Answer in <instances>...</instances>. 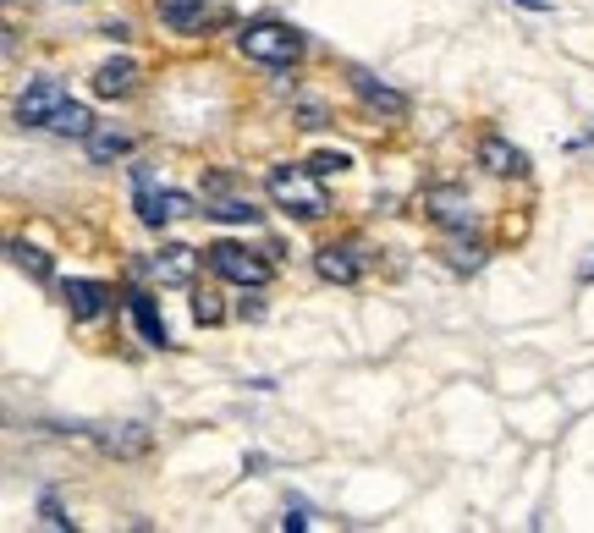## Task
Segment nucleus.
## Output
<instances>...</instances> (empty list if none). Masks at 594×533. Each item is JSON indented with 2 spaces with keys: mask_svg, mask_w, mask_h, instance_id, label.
<instances>
[{
  "mask_svg": "<svg viewBox=\"0 0 594 533\" xmlns=\"http://www.w3.org/2000/svg\"><path fill=\"white\" fill-rule=\"evenodd\" d=\"M265 187H270V198L297 215V221H319L325 209H330V198H325V176L314 171V165H276L270 176H265Z\"/></svg>",
  "mask_w": 594,
  "mask_h": 533,
  "instance_id": "obj_1",
  "label": "nucleus"
},
{
  "mask_svg": "<svg viewBox=\"0 0 594 533\" xmlns=\"http://www.w3.org/2000/svg\"><path fill=\"white\" fill-rule=\"evenodd\" d=\"M237 44H243L248 61H265V66H293L297 55H303V39L287 22H248L237 33Z\"/></svg>",
  "mask_w": 594,
  "mask_h": 533,
  "instance_id": "obj_2",
  "label": "nucleus"
},
{
  "mask_svg": "<svg viewBox=\"0 0 594 533\" xmlns=\"http://www.w3.org/2000/svg\"><path fill=\"white\" fill-rule=\"evenodd\" d=\"M209 254V269L221 275V280H237V286H265L270 280V265L259 259V254H248L243 243H215V248H204Z\"/></svg>",
  "mask_w": 594,
  "mask_h": 533,
  "instance_id": "obj_3",
  "label": "nucleus"
},
{
  "mask_svg": "<svg viewBox=\"0 0 594 533\" xmlns=\"http://www.w3.org/2000/svg\"><path fill=\"white\" fill-rule=\"evenodd\" d=\"M61 100H66L61 78H33V83L22 89V100H17V122H22V127H44V122L61 111Z\"/></svg>",
  "mask_w": 594,
  "mask_h": 533,
  "instance_id": "obj_4",
  "label": "nucleus"
},
{
  "mask_svg": "<svg viewBox=\"0 0 594 533\" xmlns=\"http://www.w3.org/2000/svg\"><path fill=\"white\" fill-rule=\"evenodd\" d=\"M182 215H198L187 193H148V171H139V221L144 226H165V221H182Z\"/></svg>",
  "mask_w": 594,
  "mask_h": 533,
  "instance_id": "obj_5",
  "label": "nucleus"
},
{
  "mask_svg": "<svg viewBox=\"0 0 594 533\" xmlns=\"http://www.w3.org/2000/svg\"><path fill=\"white\" fill-rule=\"evenodd\" d=\"M424 209H430V221L445 226V232H468V226H473V198H468V193H457V187H436V193H424Z\"/></svg>",
  "mask_w": 594,
  "mask_h": 533,
  "instance_id": "obj_6",
  "label": "nucleus"
},
{
  "mask_svg": "<svg viewBox=\"0 0 594 533\" xmlns=\"http://www.w3.org/2000/svg\"><path fill=\"white\" fill-rule=\"evenodd\" d=\"M314 269H319V280H330V286H352V280L363 275V259H358V248H347V243H325V248L314 254Z\"/></svg>",
  "mask_w": 594,
  "mask_h": 533,
  "instance_id": "obj_7",
  "label": "nucleus"
},
{
  "mask_svg": "<svg viewBox=\"0 0 594 533\" xmlns=\"http://www.w3.org/2000/svg\"><path fill=\"white\" fill-rule=\"evenodd\" d=\"M473 154H479V165H484L490 176H523V171H529V154H523V148H512L506 137H495V133L479 137V148H473Z\"/></svg>",
  "mask_w": 594,
  "mask_h": 533,
  "instance_id": "obj_8",
  "label": "nucleus"
},
{
  "mask_svg": "<svg viewBox=\"0 0 594 533\" xmlns=\"http://www.w3.org/2000/svg\"><path fill=\"white\" fill-rule=\"evenodd\" d=\"M347 83H352V94L369 105V111H386V116H408V94H397V89H386V83H375L363 66H352L347 72Z\"/></svg>",
  "mask_w": 594,
  "mask_h": 533,
  "instance_id": "obj_9",
  "label": "nucleus"
},
{
  "mask_svg": "<svg viewBox=\"0 0 594 533\" xmlns=\"http://www.w3.org/2000/svg\"><path fill=\"white\" fill-rule=\"evenodd\" d=\"M61 303H66L72 319L89 325V319H100V314L111 308V291H105L100 280H66V286H61Z\"/></svg>",
  "mask_w": 594,
  "mask_h": 533,
  "instance_id": "obj_10",
  "label": "nucleus"
},
{
  "mask_svg": "<svg viewBox=\"0 0 594 533\" xmlns=\"http://www.w3.org/2000/svg\"><path fill=\"white\" fill-rule=\"evenodd\" d=\"M148 269H154V280H160V286H187V280H193V269H198V254H193V248H182V243H165V248L148 259Z\"/></svg>",
  "mask_w": 594,
  "mask_h": 533,
  "instance_id": "obj_11",
  "label": "nucleus"
},
{
  "mask_svg": "<svg viewBox=\"0 0 594 533\" xmlns=\"http://www.w3.org/2000/svg\"><path fill=\"white\" fill-rule=\"evenodd\" d=\"M133 89H139V61H127V55H116V61H105L94 72V94L100 100H127Z\"/></svg>",
  "mask_w": 594,
  "mask_h": 533,
  "instance_id": "obj_12",
  "label": "nucleus"
},
{
  "mask_svg": "<svg viewBox=\"0 0 594 533\" xmlns=\"http://www.w3.org/2000/svg\"><path fill=\"white\" fill-rule=\"evenodd\" d=\"M44 133H55V137H89V133H94V111H89V105H78V100H61V111L44 122Z\"/></svg>",
  "mask_w": 594,
  "mask_h": 533,
  "instance_id": "obj_13",
  "label": "nucleus"
},
{
  "mask_svg": "<svg viewBox=\"0 0 594 533\" xmlns=\"http://www.w3.org/2000/svg\"><path fill=\"white\" fill-rule=\"evenodd\" d=\"M105 451H116V457H144L148 451V429L144 423H116V429H100L94 434Z\"/></svg>",
  "mask_w": 594,
  "mask_h": 533,
  "instance_id": "obj_14",
  "label": "nucleus"
},
{
  "mask_svg": "<svg viewBox=\"0 0 594 533\" xmlns=\"http://www.w3.org/2000/svg\"><path fill=\"white\" fill-rule=\"evenodd\" d=\"M127 308H133V319H139V330H144L148 347H171V330H165V319H160V308H154L148 291H133Z\"/></svg>",
  "mask_w": 594,
  "mask_h": 533,
  "instance_id": "obj_15",
  "label": "nucleus"
},
{
  "mask_svg": "<svg viewBox=\"0 0 594 533\" xmlns=\"http://www.w3.org/2000/svg\"><path fill=\"white\" fill-rule=\"evenodd\" d=\"M204 11H209V0H160V22H165L171 33L204 28Z\"/></svg>",
  "mask_w": 594,
  "mask_h": 533,
  "instance_id": "obj_16",
  "label": "nucleus"
},
{
  "mask_svg": "<svg viewBox=\"0 0 594 533\" xmlns=\"http://www.w3.org/2000/svg\"><path fill=\"white\" fill-rule=\"evenodd\" d=\"M83 143H89V160H94V165H111V160H122V154L133 148V133H122V127H94Z\"/></svg>",
  "mask_w": 594,
  "mask_h": 533,
  "instance_id": "obj_17",
  "label": "nucleus"
},
{
  "mask_svg": "<svg viewBox=\"0 0 594 533\" xmlns=\"http://www.w3.org/2000/svg\"><path fill=\"white\" fill-rule=\"evenodd\" d=\"M204 215H215V221H237V226H254V221H259V209H254L248 198H226V204H209Z\"/></svg>",
  "mask_w": 594,
  "mask_h": 533,
  "instance_id": "obj_18",
  "label": "nucleus"
},
{
  "mask_svg": "<svg viewBox=\"0 0 594 533\" xmlns=\"http://www.w3.org/2000/svg\"><path fill=\"white\" fill-rule=\"evenodd\" d=\"M11 265L28 269L33 280H50V259H44L39 248H28V243H11Z\"/></svg>",
  "mask_w": 594,
  "mask_h": 533,
  "instance_id": "obj_19",
  "label": "nucleus"
},
{
  "mask_svg": "<svg viewBox=\"0 0 594 533\" xmlns=\"http://www.w3.org/2000/svg\"><path fill=\"white\" fill-rule=\"evenodd\" d=\"M221 314H226V308H221L215 291H198V297H193V319H198V325H221Z\"/></svg>",
  "mask_w": 594,
  "mask_h": 533,
  "instance_id": "obj_20",
  "label": "nucleus"
},
{
  "mask_svg": "<svg viewBox=\"0 0 594 533\" xmlns=\"http://www.w3.org/2000/svg\"><path fill=\"white\" fill-rule=\"evenodd\" d=\"M451 265L457 269H479L484 265V248H479V243H457V248H451Z\"/></svg>",
  "mask_w": 594,
  "mask_h": 533,
  "instance_id": "obj_21",
  "label": "nucleus"
},
{
  "mask_svg": "<svg viewBox=\"0 0 594 533\" xmlns=\"http://www.w3.org/2000/svg\"><path fill=\"white\" fill-rule=\"evenodd\" d=\"M308 165H314V171H319V176H336V171H347V165H352V160H347V154H341V148H336V154H330V148H325V154H314V160H308Z\"/></svg>",
  "mask_w": 594,
  "mask_h": 533,
  "instance_id": "obj_22",
  "label": "nucleus"
},
{
  "mask_svg": "<svg viewBox=\"0 0 594 533\" xmlns=\"http://www.w3.org/2000/svg\"><path fill=\"white\" fill-rule=\"evenodd\" d=\"M39 517H44V529H66V512H61V501H55V495H44V501H39Z\"/></svg>",
  "mask_w": 594,
  "mask_h": 533,
  "instance_id": "obj_23",
  "label": "nucleus"
},
{
  "mask_svg": "<svg viewBox=\"0 0 594 533\" xmlns=\"http://www.w3.org/2000/svg\"><path fill=\"white\" fill-rule=\"evenodd\" d=\"M297 127H325V111L319 105H303V122Z\"/></svg>",
  "mask_w": 594,
  "mask_h": 533,
  "instance_id": "obj_24",
  "label": "nucleus"
},
{
  "mask_svg": "<svg viewBox=\"0 0 594 533\" xmlns=\"http://www.w3.org/2000/svg\"><path fill=\"white\" fill-rule=\"evenodd\" d=\"M584 275H590V280H594V259H584Z\"/></svg>",
  "mask_w": 594,
  "mask_h": 533,
  "instance_id": "obj_25",
  "label": "nucleus"
}]
</instances>
